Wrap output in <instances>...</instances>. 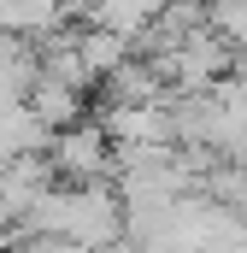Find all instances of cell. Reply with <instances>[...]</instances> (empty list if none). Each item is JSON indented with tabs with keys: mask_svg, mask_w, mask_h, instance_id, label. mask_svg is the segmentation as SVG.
I'll list each match as a JSON object with an SVG mask.
<instances>
[{
	"mask_svg": "<svg viewBox=\"0 0 247 253\" xmlns=\"http://www.w3.org/2000/svg\"><path fill=\"white\" fill-rule=\"evenodd\" d=\"M106 135L100 129H65L59 135V147H53V165L59 171H71V177H94L100 165H106Z\"/></svg>",
	"mask_w": 247,
	"mask_h": 253,
	"instance_id": "1",
	"label": "cell"
}]
</instances>
